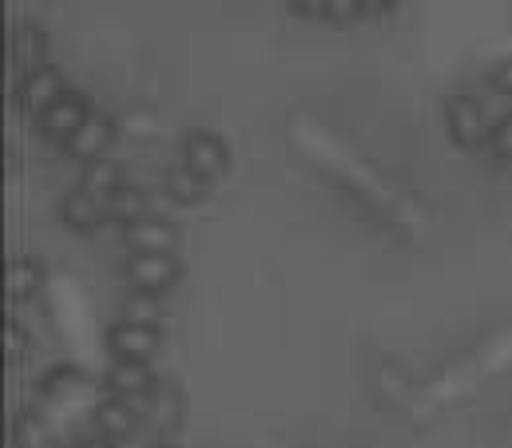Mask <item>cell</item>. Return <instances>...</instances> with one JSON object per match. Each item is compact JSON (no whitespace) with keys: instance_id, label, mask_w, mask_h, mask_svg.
Returning a JSON list of instances; mask_svg holds the SVG:
<instances>
[{"instance_id":"23","label":"cell","mask_w":512,"mask_h":448,"mask_svg":"<svg viewBox=\"0 0 512 448\" xmlns=\"http://www.w3.org/2000/svg\"><path fill=\"white\" fill-rule=\"evenodd\" d=\"M4 357H8V365H16V361L28 357V334H24L20 322H8L4 326Z\"/></svg>"},{"instance_id":"10","label":"cell","mask_w":512,"mask_h":448,"mask_svg":"<svg viewBox=\"0 0 512 448\" xmlns=\"http://www.w3.org/2000/svg\"><path fill=\"white\" fill-rule=\"evenodd\" d=\"M104 219H108V203L96 199V195L84 191V187L68 191L64 203H60V223L68 226V230H76V234H92Z\"/></svg>"},{"instance_id":"9","label":"cell","mask_w":512,"mask_h":448,"mask_svg":"<svg viewBox=\"0 0 512 448\" xmlns=\"http://www.w3.org/2000/svg\"><path fill=\"white\" fill-rule=\"evenodd\" d=\"M124 242L131 254H175L179 246V230L167 219H139V223L124 226Z\"/></svg>"},{"instance_id":"8","label":"cell","mask_w":512,"mask_h":448,"mask_svg":"<svg viewBox=\"0 0 512 448\" xmlns=\"http://www.w3.org/2000/svg\"><path fill=\"white\" fill-rule=\"evenodd\" d=\"M159 341H163V334L151 330V326L116 322V326L108 330V353H112L116 361H143V365H147V361L159 353Z\"/></svg>"},{"instance_id":"22","label":"cell","mask_w":512,"mask_h":448,"mask_svg":"<svg viewBox=\"0 0 512 448\" xmlns=\"http://www.w3.org/2000/svg\"><path fill=\"white\" fill-rule=\"evenodd\" d=\"M358 16H366V12H362V0H330V4H326V24H334V28H346V24H354Z\"/></svg>"},{"instance_id":"5","label":"cell","mask_w":512,"mask_h":448,"mask_svg":"<svg viewBox=\"0 0 512 448\" xmlns=\"http://www.w3.org/2000/svg\"><path fill=\"white\" fill-rule=\"evenodd\" d=\"M64 92H68L64 72H60L56 64H44V68H36V72H24V80H20V88H16V104H20L24 115L40 119Z\"/></svg>"},{"instance_id":"21","label":"cell","mask_w":512,"mask_h":448,"mask_svg":"<svg viewBox=\"0 0 512 448\" xmlns=\"http://www.w3.org/2000/svg\"><path fill=\"white\" fill-rule=\"evenodd\" d=\"M489 155L501 159V163H512V112L501 115L489 131Z\"/></svg>"},{"instance_id":"25","label":"cell","mask_w":512,"mask_h":448,"mask_svg":"<svg viewBox=\"0 0 512 448\" xmlns=\"http://www.w3.org/2000/svg\"><path fill=\"white\" fill-rule=\"evenodd\" d=\"M286 4H290V12L302 16V20H326V4H330V0H286Z\"/></svg>"},{"instance_id":"24","label":"cell","mask_w":512,"mask_h":448,"mask_svg":"<svg viewBox=\"0 0 512 448\" xmlns=\"http://www.w3.org/2000/svg\"><path fill=\"white\" fill-rule=\"evenodd\" d=\"M489 92H497V96H512V56L509 60H501V64L489 72Z\"/></svg>"},{"instance_id":"12","label":"cell","mask_w":512,"mask_h":448,"mask_svg":"<svg viewBox=\"0 0 512 448\" xmlns=\"http://www.w3.org/2000/svg\"><path fill=\"white\" fill-rule=\"evenodd\" d=\"M12 64L20 72H36L48 64V32L36 24H16L12 32Z\"/></svg>"},{"instance_id":"6","label":"cell","mask_w":512,"mask_h":448,"mask_svg":"<svg viewBox=\"0 0 512 448\" xmlns=\"http://www.w3.org/2000/svg\"><path fill=\"white\" fill-rule=\"evenodd\" d=\"M112 139H116V119L104 112H92L88 115V123L64 143V155L88 167V163H96V159H108L104 151L112 147Z\"/></svg>"},{"instance_id":"13","label":"cell","mask_w":512,"mask_h":448,"mask_svg":"<svg viewBox=\"0 0 512 448\" xmlns=\"http://www.w3.org/2000/svg\"><path fill=\"white\" fill-rule=\"evenodd\" d=\"M88 389H92V377L76 365H56L40 377V393L48 401H72V397H84Z\"/></svg>"},{"instance_id":"14","label":"cell","mask_w":512,"mask_h":448,"mask_svg":"<svg viewBox=\"0 0 512 448\" xmlns=\"http://www.w3.org/2000/svg\"><path fill=\"white\" fill-rule=\"evenodd\" d=\"M44 286V266L36 258H12L4 270V294L12 302H28L32 294H40Z\"/></svg>"},{"instance_id":"2","label":"cell","mask_w":512,"mask_h":448,"mask_svg":"<svg viewBox=\"0 0 512 448\" xmlns=\"http://www.w3.org/2000/svg\"><path fill=\"white\" fill-rule=\"evenodd\" d=\"M124 278H128V286L135 294H155V298H163L167 290L179 286L183 262H179L175 254H128Z\"/></svg>"},{"instance_id":"27","label":"cell","mask_w":512,"mask_h":448,"mask_svg":"<svg viewBox=\"0 0 512 448\" xmlns=\"http://www.w3.org/2000/svg\"><path fill=\"white\" fill-rule=\"evenodd\" d=\"M72 448H120L116 445V441H108V437H100V433H96V437H84V441H76V445Z\"/></svg>"},{"instance_id":"15","label":"cell","mask_w":512,"mask_h":448,"mask_svg":"<svg viewBox=\"0 0 512 448\" xmlns=\"http://www.w3.org/2000/svg\"><path fill=\"white\" fill-rule=\"evenodd\" d=\"M80 187L108 203L120 187H128V179H124V163H116V159H96V163H88L84 175H80Z\"/></svg>"},{"instance_id":"7","label":"cell","mask_w":512,"mask_h":448,"mask_svg":"<svg viewBox=\"0 0 512 448\" xmlns=\"http://www.w3.org/2000/svg\"><path fill=\"white\" fill-rule=\"evenodd\" d=\"M104 389H108V397H120V401H147L159 385H155V373H151V365H143V361H116L108 373H104Z\"/></svg>"},{"instance_id":"1","label":"cell","mask_w":512,"mask_h":448,"mask_svg":"<svg viewBox=\"0 0 512 448\" xmlns=\"http://www.w3.org/2000/svg\"><path fill=\"white\" fill-rule=\"evenodd\" d=\"M489 131L493 127H489L485 108H481L477 96H465V92L445 96V135H449L453 147L481 151V147H489Z\"/></svg>"},{"instance_id":"28","label":"cell","mask_w":512,"mask_h":448,"mask_svg":"<svg viewBox=\"0 0 512 448\" xmlns=\"http://www.w3.org/2000/svg\"><path fill=\"white\" fill-rule=\"evenodd\" d=\"M155 448H175V445H155Z\"/></svg>"},{"instance_id":"19","label":"cell","mask_w":512,"mask_h":448,"mask_svg":"<svg viewBox=\"0 0 512 448\" xmlns=\"http://www.w3.org/2000/svg\"><path fill=\"white\" fill-rule=\"evenodd\" d=\"M120 314H124L120 322L159 330V322H163V302H159L155 294H135V290H131L128 298H124V306H120Z\"/></svg>"},{"instance_id":"20","label":"cell","mask_w":512,"mask_h":448,"mask_svg":"<svg viewBox=\"0 0 512 448\" xmlns=\"http://www.w3.org/2000/svg\"><path fill=\"white\" fill-rule=\"evenodd\" d=\"M151 401H155V425H159V429H171V425L179 421V393H175L171 385H167V389L159 385V389L151 393Z\"/></svg>"},{"instance_id":"17","label":"cell","mask_w":512,"mask_h":448,"mask_svg":"<svg viewBox=\"0 0 512 448\" xmlns=\"http://www.w3.org/2000/svg\"><path fill=\"white\" fill-rule=\"evenodd\" d=\"M12 445L16 448H64L60 433L40 417V413H20L16 425H12Z\"/></svg>"},{"instance_id":"16","label":"cell","mask_w":512,"mask_h":448,"mask_svg":"<svg viewBox=\"0 0 512 448\" xmlns=\"http://www.w3.org/2000/svg\"><path fill=\"white\" fill-rule=\"evenodd\" d=\"M163 191H167L171 203H179V207H195V203L207 199V179L179 163V167H167V175H163Z\"/></svg>"},{"instance_id":"18","label":"cell","mask_w":512,"mask_h":448,"mask_svg":"<svg viewBox=\"0 0 512 448\" xmlns=\"http://www.w3.org/2000/svg\"><path fill=\"white\" fill-rule=\"evenodd\" d=\"M108 219L120 226H131L139 223V219H147V195H143V187H120L112 199H108Z\"/></svg>"},{"instance_id":"11","label":"cell","mask_w":512,"mask_h":448,"mask_svg":"<svg viewBox=\"0 0 512 448\" xmlns=\"http://www.w3.org/2000/svg\"><path fill=\"white\" fill-rule=\"evenodd\" d=\"M96 429H100V437H108V441H128L131 433H135V425H139V409L131 405V401H120V397H104L100 405H96Z\"/></svg>"},{"instance_id":"4","label":"cell","mask_w":512,"mask_h":448,"mask_svg":"<svg viewBox=\"0 0 512 448\" xmlns=\"http://www.w3.org/2000/svg\"><path fill=\"white\" fill-rule=\"evenodd\" d=\"M183 167H191L195 175H203V179L211 183V179L227 175V167H231V151H227V143H223L215 131L195 127V131L183 135Z\"/></svg>"},{"instance_id":"26","label":"cell","mask_w":512,"mask_h":448,"mask_svg":"<svg viewBox=\"0 0 512 448\" xmlns=\"http://www.w3.org/2000/svg\"><path fill=\"white\" fill-rule=\"evenodd\" d=\"M397 8V0H362V12L370 16V20H378V16H389Z\"/></svg>"},{"instance_id":"3","label":"cell","mask_w":512,"mask_h":448,"mask_svg":"<svg viewBox=\"0 0 512 448\" xmlns=\"http://www.w3.org/2000/svg\"><path fill=\"white\" fill-rule=\"evenodd\" d=\"M92 112H96V108H92V100H88L84 92L68 88V92H64L48 112L36 119V131H40L44 139H52V143H60V147H64V143H68L84 123H88V115Z\"/></svg>"}]
</instances>
